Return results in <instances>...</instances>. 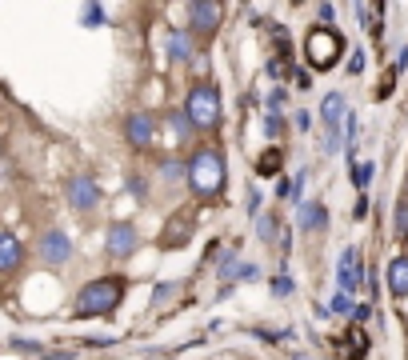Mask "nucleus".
<instances>
[{"label":"nucleus","instance_id":"1","mask_svg":"<svg viewBox=\"0 0 408 360\" xmlns=\"http://www.w3.org/2000/svg\"><path fill=\"white\" fill-rule=\"evenodd\" d=\"M188 184L204 200L225 192V152L216 149V144H200L193 152V160H188Z\"/></svg>","mask_w":408,"mask_h":360},{"label":"nucleus","instance_id":"2","mask_svg":"<svg viewBox=\"0 0 408 360\" xmlns=\"http://www.w3.org/2000/svg\"><path fill=\"white\" fill-rule=\"evenodd\" d=\"M124 300V276H101L76 292V316H108Z\"/></svg>","mask_w":408,"mask_h":360},{"label":"nucleus","instance_id":"3","mask_svg":"<svg viewBox=\"0 0 408 360\" xmlns=\"http://www.w3.org/2000/svg\"><path fill=\"white\" fill-rule=\"evenodd\" d=\"M184 116L196 129H216L220 124V89L216 84H196L184 100Z\"/></svg>","mask_w":408,"mask_h":360},{"label":"nucleus","instance_id":"4","mask_svg":"<svg viewBox=\"0 0 408 360\" xmlns=\"http://www.w3.org/2000/svg\"><path fill=\"white\" fill-rule=\"evenodd\" d=\"M305 49H308V60H312L317 69H332L337 56L345 52V40H340L332 29H312L308 40H305Z\"/></svg>","mask_w":408,"mask_h":360},{"label":"nucleus","instance_id":"5","mask_svg":"<svg viewBox=\"0 0 408 360\" xmlns=\"http://www.w3.org/2000/svg\"><path fill=\"white\" fill-rule=\"evenodd\" d=\"M340 116H345V96H340V92H328L325 104H320V124H325V152H337V144H340Z\"/></svg>","mask_w":408,"mask_h":360},{"label":"nucleus","instance_id":"6","mask_svg":"<svg viewBox=\"0 0 408 360\" xmlns=\"http://www.w3.org/2000/svg\"><path fill=\"white\" fill-rule=\"evenodd\" d=\"M64 196H68V204L76 212H92L96 209V200H101V189H96V180L92 176H72L68 184H64Z\"/></svg>","mask_w":408,"mask_h":360},{"label":"nucleus","instance_id":"7","mask_svg":"<svg viewBox=\"0 0 408 360\" xmlns=\"http://www.w3.org/2000/svg\"><path fill=\"white\" fill-rule=\"evenodd\" d=\"M68 256H72V240L64 236L61 229L44 232V236H41V260H44V264L56 269V264H68Z\"/></svg>","mask_w":408,"mask_h":360},{"label":"nucleus","instance_id":"8","mask_svg":"<svg viewBox=\"0 0 408 360\" xmlns=\"http://www.w3.org/2000/svg\"><path fill=\"white\" fill-rule=\"evenodd\" d=\"M188 236H193V209H176L173 220H168V229H164L160 244L164 249H180V244H188Z\"/></svg>","mask_w":408,"mask_h":360},{"label":"nucleus","instance_id":"9","mask_svg":"<svg viewBox=\"0 0 408 360\" xmlns=\"http://www.w3.org/2000/svg\"><path fill=\"white\" fill-rule=\"evenodd\" d=\"M220 16H225V9L213 4V0H193V4H188V24H193L196 32H216Z\"/></svg>","mask_w":408,"mask_h":360},{"label":"nucleus","instance_id":"10","mask_svg":"<svg viewBox=\"0 0 408 360\" xmlns=\"http://www.w3.org/2000/svg\"><path fill=\"white\" fill-rule=\"evenodd\" d=\"M360 276H364V269H360V252L357 249H345L340 252V264H337V280H340V292H352L360 289Z\"/></svg>","mask_w":408,"mask_h":360},{"label":"nucleus","instance_id":"11","mask_svg":"<svg viewBox=\"0 0 408 360\" xmlns=\"http://www.w3.org/2000/svg\"><path fill=\"white\" fill-rule=\"evenodd\" d=\"M124 136H128V144H133V149H148V144H153V136H156L153 116H144V112L128 116V120H124Z\"/></svg>","mask_w":408,"mask_h":360},{"label":"nucleus","instance_id":"12","mask_svg":"<svg viewBox=\"0 0 408 360\" xmlns=\"http://www.w3.org/2000/svg\"><path fill=\"white\" fill-rule=\"evenodd\" d=\"M104 244H108V256H128V252L136 249V229L133 224H108V236H104Z\"/></svg>","mask_w":408,"mask_h":360},{"label":"nucleus","instance_id":"13","mask_svg":"<svg viewBox=\"0 0 408 360\" xmlns=\"http://www.w3.org/2000/svg\"><path fill=\"white\" fill-rule=\"evenodd\" d=\"M24 260V244L12 232H0V272H16Z\"/></svg>","mask_w":408,"mask_h":360},{"label":"nucleus","instance_id":"14","mask_svg":"<svg viewBox=\"0 0 408 360\" xmlns=\"http://www.w3.org/2000/svg\"><path fill=\"white\" fill-rule=\"evenodd\" d=\"M388 292L392 296H408V256H397L388 264Z\"/></svg>","mask_w":408,"mask_h":360},{"label":"nucleus","instance_id":"15","mask_svg":"<svg viewBox=\"0 0 408 360\" xmlns=\"http://www.w3.org/2000/svg\"><path fill=\"white\" fill-rule=\"evenodd\" d=\"M345 344H340V352H348V360H360L368 352V336L360 329H348V336H340Z\"/></svg>","mask_w":408,"mask_h":360},{"label":"nucleus","instance_id":"16","mask_svg":"<svg viewBox=\"0 0 408 360\" xmlns=\"http://www.w3.org/2000/svg\"><path fill=\"white\" fill-rule=\"evenodd\" d=\"M300 224H305L308 232H312V229H325V209H320V204H305V212H300Z\"/></svg>","mask_w":408,"mask_h":360},{"label":"nucleus","instance_id":"17","mask_svg":"<svg viewBox=\"0 0 408 360\" xmlns=\"http://www.w3.org/2000/svg\"><path fill=\"white\" fill-rule=\"evenodd\" d=\"M168 49H173V56H176V60H188V56H193V40L184 36V32H173Z\"/></svg>","mask_w":408,"mask_h":360},{"label":"nucleus","instance_id":"18","mask_svg":"<svg viewBox=\"0 0 408 360\" xmlns=\"http://www.w3.org/2000/svg\"><path fill=\"white\" fill-rule=\"evenodd\" d=\"M397 72H400V69L392 64V69L380 76V84H377V92H372V96H377V100H388V96H392V89H397Z\"/></svg>","mask_w":408,"mask_h":360},{"label":"nucleus","instance_id":"19","mask_svg":"<svg viewBox=\"0 0 408 360\" xmlns=\"http://www.w3.org/2000/svg\"><path fill=\"white\" fill-rule=\"evenodd\" d=\"M276 169H280V149H268L265 156H260V164H256V172H260V176H272Z\"/></svg>","mask_w":408,"mask_h":360},{"label":"nucleus","instance_id":"20","mask_svg":"<svg viewBox=\"0 0 408 360\" xmlns=\"http://www.w3.org/2000/svg\"><path fill=\"white\" fill-rule=\"evenodd\" d=\"M397 240H400V244H408V200H400V204H397Z\"/></svg>","mask_w":408,"mask_h":360},{"label":"nucleus","instance_id":"21","mask_svg":"<svg viewBox=\"0 0 408 360\" xmlns=\"http://www.w3.org/2000/svg\"><path fill=\"white\" fill-rule=\"evenodd\" d=\"M84 24H88V29L104 24V9H101V4H88V9H84Z\"/></svg>","mask_w":408,"mask_h":360},{"label":"nucleus","instance_id":"22","mask_svg":"<svg viewBox=\"0 0 408 360\" xmlns=\"http://www.w3.org/2000/svg\"><path fill=\"white\" fill-rule=\"evenodd\" d=\"M352 184H357V189H368V180H372V164H357V172H352Z\"/></svg>","mask_w":408,"mask_h":360},{"label":"nucleus","instance_id":"23","mask_svg":"<svg viewBox=\"0 0 408 360\" xmlns=\"http://www.w3.org/2000/svg\"><path fill=\"white\" fill-rule=\"evenodd\" d=\"M256 232H260V240H272V236H276V220H272V216H260Z\"/></svg>","mask_w":408,"mask_h":360},{"label":"nucleus","instance_id":"24","mask_svg":"<svg viewBox=\"0 0 408 360\" xmlns=\"http://www.w3.org/2000/svg\"><path fill=\"white\" fill-rule=\"evenodd\" d=\"M256 276H260L256 264H240V269H236V280H256Z\"/></svg>","mask_w":408,"mask_h":360},{"label":"nucleus","instance_id":"25","mask_svg":"<svg viewBox=\"0 0 408 360\" xmlns=\"http://www.w3.org/2000/svg\"><path fill=\"white\" fill-rule=\"evenodd\" d=\"M12 349H21V352H41V344H36V340H12Z\"/></svg>","mask_w":408,"mask_h":360},{"label":"nucleus","instance_id":"26","mask_svg":"<svg viewBox=\"0 0 408 360\" xmlns=\"http://www.w3.org/2000/svg\"><path fill=\"white\" fill-rule=\"evenodd\" d=\"M272 292H276V296H288V292H292V280H288V276H280V280L272 284Z\"/></svg>","mask_w":408,"mask_h":360},{"label":"nucleus","instance_id":"27","mask_svg":"<svg viewBox=\"0 0 408 360\" xmlns=\"http://www.w3.org/2000/svg\"><path fill=\"white\" fill-rule=\"evenodd\" d=\"M332 309H337V312H348V309H352V304H348V296H345V292H340V296L332 300Z\"/></svg>","mask_w":408,"mask_h":360},{"label":"nucleus","instance_id":"28","mask_svg":"<svg viewBox=\"0 0 408 360\" xmlns=\"http://www.w3.org/2000/svg\"><path fill=\"white\" fill-rule=\"evenodd\" d=\"M0 149H4V140H0Z\"/></svg>","mask_w":408,"mask_h":360}]
</instances>
